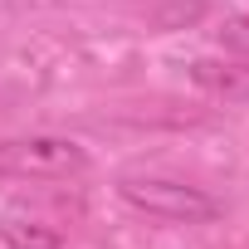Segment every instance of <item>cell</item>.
Returning a JSON list of instances; mask_svg holds the SVG:
<instances>
[{
    "label": "cell",
    "instance_id": "cell-4",
    "mask_svg": "<svg viewBox=\"0 0 249 249\" xmlns=\"http://www.w3.org/2000/svg\"><path fill=\"white\" fill-rule=\"evenodd\" d=\"M0 244L5 249H64V234L44 220H30V215H0Z\"/></svg>",
    "mask_w": 249,
    "mask_h": 249
},
{
    "label": "cell",
    "instance_id": "cell-3",
    "mask_svg": "<svg viewBox=\"0 0 249 249\" xmlns=\"http://www.w3.org/2000/svg\"><path fill=\"white\" fill-rule=\"evenodd\" d=\"M191 83L225 98V103H244L249 107V64H230V59H191L186 64Z\"/></svg>",
    "mask_w": 249,
    "mask_h": 249
},
{
    "label": "cell",
    "instance_id": "cell-2",
    "mask_svg": "<svg viewBox=\"0 0 249 249\" xmlns=\"http://www.w3.org/2000/svg\"><path fill=\"white\" fill-rule=\"evenodd\" d=\"M88 166H93L88 147H78L73 137H54V132L0 137V176L10 181H73Z\"/></svg>",
    "mask_w": 249,
    "mask_h": 249
},
{
    "label": "cell",
    "instance_id": "cell-1",
    "mask_svg": "<svg viewBox=\"0 0 249 249\" xmlns=\"http://www.w3.org/2000/svg\"><path fill=\"white\" fill-rule=\"evenodd\" d=\"M117 200L132 205L147 220H161V225H210V220H220V200L210 191L191 186V181H176V176H122Z\"/></svg>",
    "mask_w": 249,
    "mask_h": 249
},
{
    "label": "cell",
    "instance_id": "cell-5",
    "mask_svg": "<svg viewBox=\"0 0 249 249\" xmlns=\"http://www.w3.org/2000/svg\"><path fill=\"white\" fill-rule=\"evenodd\" d=\"M220 44L234 49V54H249V15H230L220 25Z\"/></svg>",
    "mask_w": 249,
    "mask_h": 249
}]
</instances>
